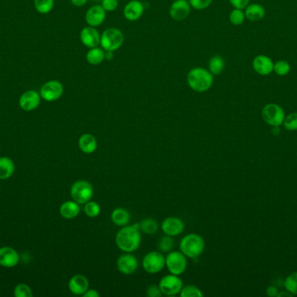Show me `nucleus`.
<instances>
[{
    "instance_id": "obj_1",
    "label": "nucleus",
    "mask_w": 297,
    "mask_h": 297,
    "mask_svg": "<svg viewBox=\"0 0 297 297\" xmlns=\"http://www.w3.org/2000/svg\"><path fill=\"white\" fill-rule=\"evenodd\" d=\"M141 243V234L139 224L124 226L117 232L116 244L119 249L125 253H132L139 248Z\"/></svg>"
},
{
    "instance_id": "obj_2",
    "label": "nucleus",
    "mask_w": 297,
    "mask_h": 297,
    "mask_svg": "<svg viewBox=\"0 0 297 297\" xmlns=\"http://www.w3.org/2000/svg\"><path fill=\"white\" fill-rule=\"evenodd\" d=\"M187 83L195 92H205L213 86L214 75L205 68L195 67L188 72Z\"/></svg>"
},
{
    "instance_id": "obj_3",
    "label": "nucleus",
    "mask_w": 297,
    "mask_h": 297,
    "mask_svg": "<svg viewBox=\"0 0 297 297\" xmlns=\"http://www.w3.org/2000/svg\"><path fill=\"white\" fill-rule=\"evenodd\" d=\"M179 248L185 256L195 259L203 254L205 248V243L203 237L199 234H187L181 240Z\"/></svg>"
},
{
    "instance_id": "obj_4",
    "label": "nucleus",
    "mask_w": 297,
    "mask_h": 297,
    "mask_svg": "<svg viewBox=\"0 0 297 297\" xmlns=\"http://www.w3.org/2000/svg\"><path fill=\"white\" fill-rule=\"evenodd\" d=\"M124 36L118 28L110 27L101 34L100 46L105 52H115L123 46Z\"/></svg>"
},
{
    "instance_id": "obj_5",
    "label": "nucleus",
    "mask_w": 297,
    "mask_h": 297,
    "mask_svg": "<svg viewBox=\"0 0 297 297\" xmlns=\"http://www.w3.org/2000/svg\"><path fill=\"white\" fill-rule=\"evenodd\" d=\"M93 187L90 182L80 180L73 183L71 188V196L78 204H86L93 197Z\"/></svg>"
},
{
    "instance_id": "obj_6",
    "label": "nucleus",
    "mask_w": 297,
    "mask_h": 297,
    "mask_svg": "<svg viewBox=\"0 0 297 297\" xmlns=\"http://www.w3.org/2000/svg\"><path fill=\"white\" fill-rule=\"evenodd\" d=\"M165 266L172 274L180 275L187 268V259L181 251L169 252L165 258Z\"/></svg>"
},
{
    "instance_id": "obj_7",
    "label": "nucleus",
    "mask_w": 297,
    "mask_h": 297,
    "mask_svg": "<svg viewBox=\"0 0 297 297\" xmlns=\"http://www.w3.org/2000/svg\"><path fill=\"white\" fill-rule=\"evenodd\" d=\"M262 116L264 122L273 127H279L285 118V113L283 108L277 104H268L263 107Z\"/></svg>"
},
{
    "instance_id": "obj_8",
    "label": "nucleus",
    "mask_w": 297,
    "mask_h": 297,
    "mask_svg": "<svg viewBox=\"0 0 297 297\" xmlns=\"http://www.w3.org/2000/svg\"><path fill=\"white\" fill-rule=\"evenodd\" d=\"M165 266V257L160 252L152 251L143 257V269L150 274H157L162 271Z\"/></svg>"
},
{
    "instance_id": "obj_9",
    "label": "nucleus",
    "mask_w": 297,
    "mask_h": 297,
    "mask_svg": "<svg viewBox=\"0 0 297 297\" xmlns=\"http://www.w3.org/2000/svg\"><path fill=\"white\" fill-rule=\"evenodd\" d=\"M41 98L47 102H53L62 97L63 93V86L60 81H50L46 82L41 87Z\"/></svg>"
},
{
    "instance_id": "obj_10",
    "label": "nucleus",
    "mask_w": 297,
    "mask_h": 297,
    "mask_svg": "<svg viewBox=\"0 0 297 297\" xmlns=\"http://www.w3.org/2000/svg\"><path fill=\"white\" fill-rule=\"evenodd\" d=\"M159 288L165 295H176L180 294L183 289V281L176 274H168L163 276L159 283Z\"/></svg>"
},
{
    "instance_id": "obj_11",
    "label": "nucleus",
    "mask_w": 297,
    "mask_h": 297,
    "mask_svg": "<svg viewBox=\"0 0 297 297\" xmlns=\"http://www.w3.org/2000/svg\"><path fill=\"white\" fill-rule=\"evenodd\" d=\"M81 43L86 46L89 49L100 46L101 34L100 32L96 29V27L92 26H86L81 30L80 35Z\"/></svg>"
},
{
    "instance_id": "obj_12",
    "label": "nucleus",
    "mask_w": 297,
    "mask_h": 297,
    "mask_svg": "<svg viewBox=\"0 0 297 297\" xmlns=\"http://www.w3.org/2000/svg\"><path fill=\"white\" fill-rule=\"evenodd\" d=\"M40 93L34 90H28L21 95L18 101V104L21 109L26 112H31V111L37 109L38 106L40 105Z\"/></svg>"
},
{
    "instance_id": "obj_13",
    "label": "nucleus",
    "mask_w": 297,
    "mask_h": 297,
    "mask_svg": "<svg viewBox=\"0 0 297 297\" xmlns=\"http://www.w3.org/2000/svg\"><path fill=\"white\" fill-rule=\"evenodd\" d=\"M192 6L188 0H175L169 7V15L176 21H182L189 17Z\"/></svg>"
},
{
    "instance_id": "obj_14",
    "label": "nucleus",
    "mask_w": 297,
    "mask_h": 297,
    "mask_svg": "<svg viewBox=\"0 0 297 297\" xmlns=\"http://www.w3.org/2000/svg\"><path fill=\"white\" fill-rule=\"evenodd\" d=\"M86 23L92 27L100 26L106 18V11L101 5H96L87 10L86 13Z\"/></svg>"
},
{
    "instance_id": "obj_15",
    "label": "nucleus",
    "mask_w": 297,
    "mask_h": 297,
    "mask_svg": "<svg viewBox=\"0 0 297 297\" xmlns=\"http://www.w3.org/2000/svg\"><path fill=\"white\" fill-rule=\"evenodd\" d=\"M117 269L123 274H132L138 268V262L131 253H126L118 257L117 262Z\"/></svg>"
},
{
    "instance_id": "obj_16",
    "label": "nucleus",
    "mask_w": 297,
    "mask_h": 297,
    "mask_svg": "<svg viewBox=\"0 0 297 297\" xmlns=\"http://www.w3.org/2000/svg\"><path fill=\"white\" fill-rule=\"evenodd\" d=\"M144 12V6L139 0H131L123 9V16L131 22L137 21L142 17Z\"/></svg>"
},
{
    "instance_id": "obj_17",
    "label": "nucleus",
    "mask_w": 297,
    "mask_h": 297,
    "mask_svg": "<svg viewBox=\"0 0 297 297\" xmlns=\"http://www.w3.org/2000/svg\"><path fill=\"white\" fill-rule=\"evenodd\" d=\"M162 230L166 235L177 236L183 233L184 224L183 221L177 217H168L162 223Z\"/></svg>"
},
{
    "instance_id": "obj_18",
    "label": "nucleus",
    "mask_w": 297,
    "mask_h": 297,
    "mask_svg": "<svg viewBox=\"0 0 297 297\" xmlns=\"http://www.w3.org/2000/svg\"><path fill=\"white\" fill-rule=\"evenodd\" d=\"M254 72L260 75H269L274 71V63L271 58L266 55H258L252 63Z\"/></svg>"
},
{
    "instance_id": "obj_19",
    "label": "nucleus",
    "mask_w": 297,
    "mask_h": 297,
    "mask_svg": "<svg viewBox=\"0 0 297 297\" xmlns=\"http://www.w3.org/2000/svg\"><path fill=\"white\" fill-rule=\"evenodd\" d=\"M19 262V254L14 248L3 247L0 248V265L6 268H13Z\"/></svg>"
},
{
    "instance_id": "obj_20",
    "label": "nucleus",
    "mask_w": 297,
    "mask_h": 297,
    "mask_svg": "<svg viewBox=\"0 0 297 297\" xmlns=\"http://www.w3.org/2000/svg\"><path fill=\"white\" fill-rule=\"evenodd\" d=\"M69 289L73 294L81 295L89 289V281L83 274H76L69 282Z\"/></svg>"
},
{
    "instance_id": "obj_21",
    "label": "nucleus",
    "mask_w": 297,
    "mask_h": 297,
    "mask_svg": "<svg viewBox=\"0 0 297 297\" xmlns=\"http://www.w3.org/2000/svg\"><path fill=\"white\" fill-rule=\"evenodd\" d=\"M78 146L83 153L91 154L97 150V140L92 134L84 133L78 140Z\"/></svg>"
},
{
    "instance_id": "obj_22",
    "label": "nucleus",
    "mask_w": 297,
    "mask_h": 297,
    "mask_svg": "<svg viewBox=\"0 0 297 297\" xmlns=\"http://www.w3.org/2000/svg\"><path fill=\"white\" fill-rule=\"evenodd\" d=\"M60 214L65 219L71 220L77 217L80 212L79 204L75 201L63 202L59 209Z\"/></svg>"
},
{
    "instance_id": "obj_23",
    "label": "nucleus",
    "mask_w": 297,
    "mask_h": 297,
    "mask_svg": "<svg viewBox=\"0 0 297 297\" xmlns=\"http://www.w3.org/2000/svg\"><path fill=\"white\" fill-rule=\"evenodd\" d=\"M245 17L247 19L257 22L263 19L265 16V9L258 4H251L245 8Z\"/></svg>"
},
{
    "instance_id": "obj_24",
    "label": "nucleus",
    "mask_w": 297,
    "mask_h": 297,
    "mask_svg": "<svg viewBox=\"0 0 297 297\" xmlns=\"http://www.w3.org/2000/svg\"><path fill=\"white\" fill-rule=\"evenodd\" d=\"M105 60V51L99 46L93 47L86 53V61L92 66H98Z\"/></svg>"
},
{
    "instance_id": "obj_25",
    "label": "nucleus",
    "mask_w": 297,
    "mask_h": 297,
    "mask_svg": "<svg viewBox=\"0 0 297 297\" xmlns=\"http://www.w3.org/2000/svg\"><path fill=\"white\" fill-rule=\"evenodd\" d=\"M15 171L14 162L8 157L0 158V180H7Z\"/></svg>"
},
{
    "instance_id": "obj_26",
    "label": "nucleus",
    "mask_w": 297,
    "mask_h": 297,
    "mask_svg": "<svg viewBox=\"0 0 297 297\" xmlns=\"http://www.w3.org/2000/svg\"><path fill=\"white\" fill-rule=\"evenodd\" d=\"M131 220L128 211L123 208H117L112 211V221L114 224L119 227L127 226Z\"/></svg>"
},
{
    "instance_id": "obj_27",
    "label": "nucleus",
    "mask_w": 297,
    "mask_h": 297,
    "mask_svg": "<svg viewBox=\"0 0 297 297\" xmlns=\"http://www.w3.org/2000/svg\"><path fill=\"white\" fill-rule=\"evenodd\" d=\"M225 67V62L221 56H213L209 61V71L213 75H219Z\"/></svg>"
},
{
    "instance_id": "obj_28",
    "label": "nucleus",
    "mask_w": 297,
    "mask_h": 297,
    "mask_svg": "<svg viewBox=\"0 0 297 297\" xmlns=\"http://www.w3.org/2000/svg\"><path fill=\"white\" fill-rule=\"evenodd\" d=\"M55 0H34L35 9L40 14H48L54 8Z\"/></svg>"
},
{
    "instance_id": "obj_29",
    "label": "nucleus",
    "mask_w": 297,
    "mask_h": 297,
    "mask_svg": "<svg viewBox=\"0 0 297 297\" xmlns=\"http://www.w3.org/2000/svg\"><path fill=\"white\" fill-rule=\"evenodd\" d=\"M140 230L147 234H154L158 229L157 221L152 218H146L139 223Z\"/></svg>"
},
{
    "instance_id": "obj_30",
    "label": "nucleus",
    "mask_w": 297,
    "mask_h": 297,
    "mask_svg": "<svg viewBox=\"0 0 297 297\" xmlns=\"http://www.w3.org/2000/svg\"><path fill=\"white\" fill-rule=\"evenodd\" d=\"M245 13L242 9L235 8L229 13V21L234 26H241L245 21Z\"/></svg>"
},
{
    "instance_id": "obj_31",
    "label": "nucleus",
    "mask_w": 297,
    "mask_h": 297,
    "mask_svg": "<svg viewBox=\"0 0 297 297\" xmlns=\"http://www.w3.org/2000/svg\"><path fill=\"white\" fill-rule=\"evenodd\" d=\"M84 212H86L87 216L95 218V217L98 216L100 213V206L96 202L89 201L88 202H86V205H84Z\"/></svg>"
},
{
    "instance_id": "obj_32",
    "label": "nucleus",
    "mask_w": 297,
    "mask_h": 297,
    "mask_svg": "<svg viewBox=\"0 0 297 297\" xmlns=\"http://www.w3.org/2000/svg\"><path fill=\"white\" fill-rule=\"evenodd\" d=\"M203 294L200 289L194 285H188L183 287L180 292L181 297H202Z\"/></svg>"
},
{
    "instance_id": "obj_33",
    "label": "nucleus",
    "mask_w": 297,
    "mask_h": 297,
    "mask_svg": "<svg viewBox=\"0 0 297 297\" xmlns=\"http://www.w3.org/2000/svg\"><path fill=\"white\" fill-rule=\"evenodd\" d=\"M290 70H291L290 65L287 61H277V63L274 64V72L277 73V75H287V74H289Z\"/></svg>"
},
{
    "instance_id": "obj_34",
    "label": "nucleus",
    "mask_w": 297,
    "mask_h": 297,
    "mask_svg": "<svg viewBox=\"0 0 297 297\" xmlns=\"http://www.w3.org/2000/svg\"><path fill=\"white\" fill-rule=\"evenodd\" d=\"M284 286L290 294H297V272L292 273L287 277Z\"/></svg>"
},
{
    "instance_id": "obj_35",
    "label": "nucleus",
    "mask_w": 297,
    "mask_h": 297,
    "mask_svg": "<svg viewBox=\"0 0 297 297\" xmlns=\"http://www.w3.org/2000/svg\"><path fill=\"white\" fill-rule=\"evenodd\" d=\"M14 294L16 297H32V289L25 283H19L16 286L14 289Z\"/></svg>"
},
{
    "instance_id": "obj_36",
    "label": "nucleus",
    "mask_w": 297,
    "mask_h": 297,
    "mask_svg": "<svg viewBox=\"0 0 297 297\" xmlns=\"http://www.w3.org/2000/svg\"><path fill=\"white\" fill-rule=\"evenodd\" d=\"M158 247H159L161 251H171L174 247V241L172 239V236H169V235L162 237L159 241V243H158Z\"/></svg>"
},
{
    "instance_id": "obj_37",
    "label": "nucleus",
    "mask_w": 297,
    "mask_h": 297,
    "mask_svg": "<svg viewBox=\"0 0 297 297\" xmlns=\"http://www.w3.org/2000/svg\"><path fill=\"white\" fill-rule=\"evenodd\" d=\"M284 127L288 131H296L297 113H292L284 118Z\"/></svg>"
},
{
    "instance_id": "obj_38",
    "label": "nucleus",
    "mask_w": 297,
    "mask_h": 297,
    "mask_svg": "<svg viewBox=\"0 0 297 297\" xmlns=\"http://www.w3.org/2000/svg\"><path fill=\"white\" fill-rule=\"evenodd\" d=\"M192 8L197 10V11H202L205 10L209 6H211L213 0H188Z\"/></svg>"
},
{
    "instance_id": "obj_39",
    "label": "nucleus",
    "mask_w": 297,
    "mask_h": 297,
    "mask_svg": "<svg viewBox=\"0 0 297 297\" xmlns=\"http://www.w3.org/2000/svg\"><path fill=\"white\" fill-rule=\"evenodd\" d=\"M101 6L106 12H114L118 7V0H102Z\"/></svg>"
},
{
    "instance_id": "obj_40",
    "label": "nucleus",
    "mask_w": 297,
    "mask_h": 297,
    "mask_svg": "<svg viewBox=\"0 0 297 297\" xmlns=\"http://www.w3.org/2000/svg\"><path fill=\"white\" fill-rule=\"evenodd\" d=\"M163 294L159 286L151 285L147 289V295L150 297H159Z\"/></svg>"
},
{
    "instance_id": "obj_41",
    "label": "nucleus",
    "mask_w": 297,
    "mask_h": 297,
    "mask_svg": "<svg viewBox=\"0 0 297 297\" xmlns=\"http://www.w3.org/2000/svg\"><path fill=\"white\" fill-rule=\"evenodd\" d=\"M229 1L235 8L242 9V10L249 6V0H229Z\"/></svg>"
},
{
    "instance_id": "obj_42",
    "label": "nucleus",
    "mask_w": 297,
    "mask_h": 297,
    "mask_svg": "<svg viewBox=\"0 0 297 297\" xmlns=\"http://www.w3.org/2000/svg\"><path fill=\"white\" fill-rule=\"evenodd\" d=\"M83 295L84 297H98L99 293L96 289H88Z\"/></svg>"
},
{
    "instance_id": "obj_43",
    "label": "nucleus",
    "mask_w": 297,
    "mask_h": 297,
    "mask_svg": "<svg viewBox=\"0 0 297 297\" xmlns=\"http://www.w3.org/2000/svg\"><path fill=\"white\" fill-rule=\"evenodd\" d=\"M70 1L74 6L82 7V6H86V4L88 3L89 0H70Z\"/></svg>"
},
{
    "instance_id": "obj_44",
    "label": "nucleus",
    "mask_w": 297,
    "mask_h": 297,
    "mask_svg": "<svg viewBox=\"0 0 297 297\" xmlns=\"http://www.w3.org/2000/svg\"><path fill=\"white\" fill-rule=\"evenodd\" d=\"M267 293H268V294L270 295V296H274V295H277V294H278V293H277V289L274 288V287H270V288H269L268 290H267Z\"/></svg>"
},
{
    "instance_id": "obj_45",
    "label": "nucleus",
    "mask_w": 297,
    "mask_h": 297,
    "mask_svg": "<svg viewBox=\"0 0 297 297\" xmlns=\"http://www.w3.org/2000/svg\"><path fill=\"white\" fill-rule=\"evenodd\" d=\"M113 52H105V60L107 61H112V56H113Z\"/></svg>"
},
{
    "instance_id": "obj_46",
    "label": "nucleus",
    "mask_w": 297,
    "mask_h": 297,
    "mask_svg": "<svg viewBox=\"0 0 297 297\" xmlns=\"http://www.w3.org/2000/svg\"><path fill=\"white\" fill-rule=\"evenodd\" d=\"M93 1H94V2H101L102 0H93Z\"/></svg>"
},
{
    "instance_id": "obj_47",
    "label": "nucleus",
    "mask_w": 297,
    "mask_h": 297,
    "mask_svg": "<svg viewBox=\"0 0 297 297\" xmlns=\"http://www.w3.org/2000/svg\"><path fill=\"white\" fill-rule=\"evenodd\" d=\"M139 1H141V2H142V1H145V0H139Z\"/></svg>"
}]
</instances>
